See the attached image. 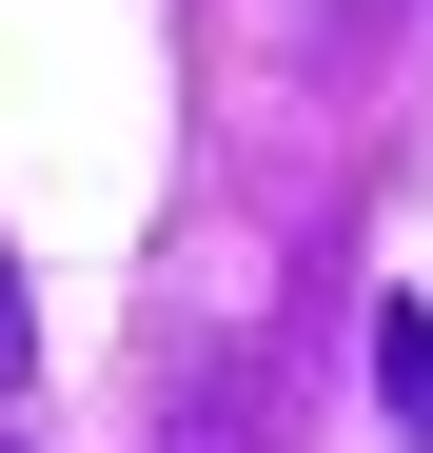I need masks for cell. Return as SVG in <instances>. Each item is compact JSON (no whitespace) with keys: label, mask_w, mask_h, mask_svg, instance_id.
Segmentation results:
<instances>
[{"label":"cell","mask_w":433,"mask_h":453,"mask_svg":"<svg viewBox=\"0 0 433 453\" xmlns=\"http://www.w3.org/2000/svg\"><path fill=\"white\" fill-rule=\"evenodd\" d=\"M375 395H394V434L433 453V296H375Z\"/></svg>","instance_id":"6da1fadb"},{"label":"cell","mask_w":433,"mask_h":453,"mask_svg":"<svg viewBox=\"0 0 433 453\" xmlns=\"http://www.w3.org/2000/svg\"><path fill=\"white\" fill-rule=\"evenodd\" d=\"M20 355H40V316H20V276H0V395H20Z\"/></svg>","instance_id":"7a4b0ae2"},{"label":"cell","mask_w":433,"mask_h":453,"mask_svg":"<svg viewBox=\"0 0 433 453\" xmlns=\"http://www.w3.org/2000/svg\"><path fill=\"white\" fill-rule=\"evenodd\" d=\"M0 453H20V434H0Z\"/></svg>","instance_id":"3957f363"}]
</instances>
